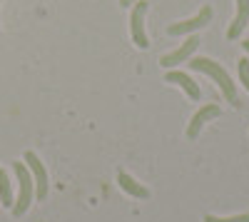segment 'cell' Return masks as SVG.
I'll list each match as a JSON object with an SVG mask.
<instances>
[{
	"label": "cell",
	"mask_w": 249,
	"mask_h": 222,
	"mask_svg": "<svg viewBox=\"0 0 249 222\" xmlns=\"http://www.w3.org/2000/svg\"><path fill=\"white\" fill-rule=\"evenodd\" d=\"M187 63L192 65V70H199V73H204V75H210L214 83L219 85V90H222V95L230 100V103H237V90H234V83H232V77H230V73H227L219 63H214V60H210V57H190Z\"/></svg>",
	"instance_id": "1"
},
{
	"label": "cell",
	"mask_w": 249,
	"mask_h": 222,
	"mask_svg": "<svg viewBox=\"0 0 249 222\" xmlns=\"http://www.w3.org/2000/svg\"><path fill=\"white\" fill-rule=\"evenodd\" d=\"M15 175H18V183H20V192H18V200L13 203V215L20 217V215H25L28 207L33 205V197H35V180L30 175V170L23 165V163H15L13 165Z\"/></svg>",
	"instance_id": "2"
},
{
	"label": "cell",
	"mask_w": 249,
	"mask_h": 222,
	"mask_svg": "<svg viewBox=\"0 0 249 222\" xmlns=\"http://www.w3.org/2000/svg\"><path fill=\"white\" fill-rule=\"evenodd\" d=\"M144 15H147V0H137L132 5V15H130V33H132V43L137 48H150L147 33H144Z\"/></svg>",
	"instance_id": "3"
},
{
	"label": "cell",
	"mask_w": 249,
	"mask_h": 222,
	"mask_svg": "<svg viewBox=\"0 0 249 222\" xmlns=\"http://www.w3.org/2000/svg\"><path fill=\"white\" fill-rule=\"evenodd\" d=\"M210 23H212V5H202L195 18H187V20H182V23H172L167 28V33L170 35H192L195 30L210 25Z\"/></svg>",
	"instance_id": "4"
},
{
	"label": "cell",
	"mask_w": 249,
	"mask_h": 222,
	"mask_svg": "<svg viewBox=\"0 0 249 222\" xmlns=\"http://www.w3.org/2000/svg\"><path fill=\"white\" fill-rule=\"evenodd\" d=\"M25 163H28V167H30V175H33V180H35V197L37 200H45L48 197V170H45V165L40 163V157L33 152V150H28L25 152Z\"/></svg>",
	"instance_id": "5"
},
{
	"label": "cell",
	"mask_w": 249,
	"mask_h": 222,
	"mask_svg": "<svg viewBox=\"0 0 249 222\" xmlns=\"http://www.w3.org/2000/svg\"><path fill=\"white\" fill-rule=\"evenodd\" d=\"M199 43H202V40H199L197 35H190L177 50H172L170 55H162L160 65H162V68H175V65H179V63H187V60L192 57V53L199 48Z\"/></svg>",
	"instance_id": "6"
},
{
	"label": "cell",
	"mask_w": 249,
	"mask_h": 222,
	"mask_svg": "<svg viewBox=\"0 0 249 222\" xmlns=\"http://www.w3.org/2000/svg\"><path fill=\"white\" fill-rule=\"evenodd\" d=\"M219 112H222V110H219V105H214V103H210V105L199 108V110L192 115L190 125H187V137L195 140V137L199 135V130L204 128V123H210V120H212V117H217Z\"/></svg>",
	"instance_id": "7"
},
{
	"label": "cell",
	"mask_w": 249,
	"mask_h": 222,
	"mask_svg": "<svg viewBox=\"0 0 249 222\" xmlns=\"http://www.w3.org/2000/svg\"><path fill=\"white\" fill-rule=\"evenodd\" d=\"M164 83H172V85H179L187 95H190L192 100H195V103H197V100H199V88H197V83H195V80L190 77V75H187V73H179V70H170L167 75H164Z\"/></svg>",
	"instance_id": "8"
},
{
	"label": "cell",
	"mask_w": 249,
	"mask_h": 222,
	"mask_svg": "<svg viewBox=\"0 0 249 222\" xmlns=\"http://www.w3.org/2000/svg\"><path fill=\"white\" fill-rule=\"evenodd\" d=\"M247 25H249V0H237V15H234V20H232L230 30H227V37L237 40Z\"/></svg>",
	"instance_id": "9"
},
{
	"label": "cell",
	"mask_w": 249,
	"mask_h": 222,
	"mask_svg": "<svg viewBox=\"0 0 249 222\" xmlns=\"http://www.w3.org/2000/svg\"><path fill=\"white\" fill-rule=\"evenodd\" d=\"M117 183H120V187H122L124 192L132 195V197H137V200H147V197H150V190L144 187V185H140L130 172H117Z\"/></svg>",
	"instance_id": "10"
},
{
	"label": "cell",
	"mask_w": 249,
	"mask_h": 222,
	"mask_svg": "<svg viewBox=\"0 0 249 222\" xmlns=\"http://www.w3.org/2000/svg\"><path fill=\"white\" fill-rule=\"evenodd\" d=\"M0 203H3V207H13V185L3 167H0Z\"/></svg>",
	"instance_id": "11"
},
{
	"label": "cell",
	"mask_w": 249,
	"mask_h": 222,
	"mask_svg": "<svg viewBox=\"0 0 249 222\" xmlns=\"http://www.w3.org/2000/svg\"><path fill=\"white\" fill-rule=\"evenodd\" d=\"M204 222H249V212L234 215V217H217V215H204Z\"/></svg>",
	"instance_id": "12"
},
{
	"label": "cell",
	"mask_w": 249,
	"mask_h": 222,
	"mask_svg": "<svg viewBox=\"0 0 249 222\" xmlns=\"http://www.w3.org/2000/svg\"><path fill=\"white\" fill-rule=\"evenodd\" d=\"M237 68H239V83H244V88L249 90V60L242 57Z\"/></svg>",
	"instance_id": "13"
},
{
	"label": "cell",
	"mask_w": 249,
	"mask_h": 222,
	"mask_svg": "<svg viewBox=\"0 0 249 222\" xmlns=\"http://www.w3.org/2000/svg\"><path fill=\"white\" fill-rule=\"evenodd\" d=\"M132 3H135V0H120L122 8H132Z\"/></svg>",
	"instance_id": "14"
},
{
	"label": "cell",
	"mask_w": 249,
	"mask_h": 222,
	"mask_svg": "<svg viewBox=\"0 0 249 222\" xmlns=\"http://www.w3.org/2000/svg\"><path fill=\"white\" fill-rule=\"evenodd\" d=\"M242 45H244V50L249 53V40H244V43H242Z\"/></svg>",
	"instance_id": "15"
},
{
	"label": "cell",
	"mask_w": 249,
	"mask_h": 222,
	"mask_svg": "<svg viewBox=\"0 0 249 222\" xmlns=\"http://www.w3.org/2000/svg\"><path fill=\"white\" fill-rule=\"evenodd\" d=\"M0 3H3V0H0Z\"/></svg>",
	"instance_id": "16"
}]
</instances>
